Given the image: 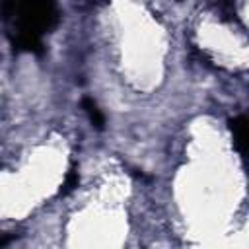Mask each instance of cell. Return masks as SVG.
<instances>
[{"instance_id": "1", "label": "cell", "mask_w": 249, "mask_h": 249, "mask_svg": "<svg viewBox=\"0 0 249 249\" xmlns=\"http://www.w3.org/2000/svg\"><path fill=\"white\" fill-rule=\"evenodd\" d=\"M231 130L235 136V142L239 146V150H245V142H247V121L245 117H239L235 121H231Z\"/></svg>"}, {"instance_id": "3", "label": "cell", "mask_w": 249, "mask_h": 249, "mask_svg": "<svg viewBox=\"0 0 249 249\" xmlns=\"http://www.w3.org/2000/svg\"><path fill=\"white\" fill-rule=\"evenodd\" d=\"M76 185H78V175H76V173H70V175H68V179H66V185H64V187H66V191L74 189Z\"/></svg>"}, {"instance_id": "2", "label": "cell", "mask_w": 249, "mask_h": 249, "mask_svg": "<svg viewBox=\"0 0 249 249\" xmlns=\"http://www.w3.org/2000/svg\"><path fill=\"white\" fill-rule=\"evenodd\" d=\"M82 107H84V109H86V113L89 115V121H91L97 128H103V124H105L103 115L99 113V109L95 107V103H93L89 97H84V99H82Z\"/></svg>"}]
</instances>
